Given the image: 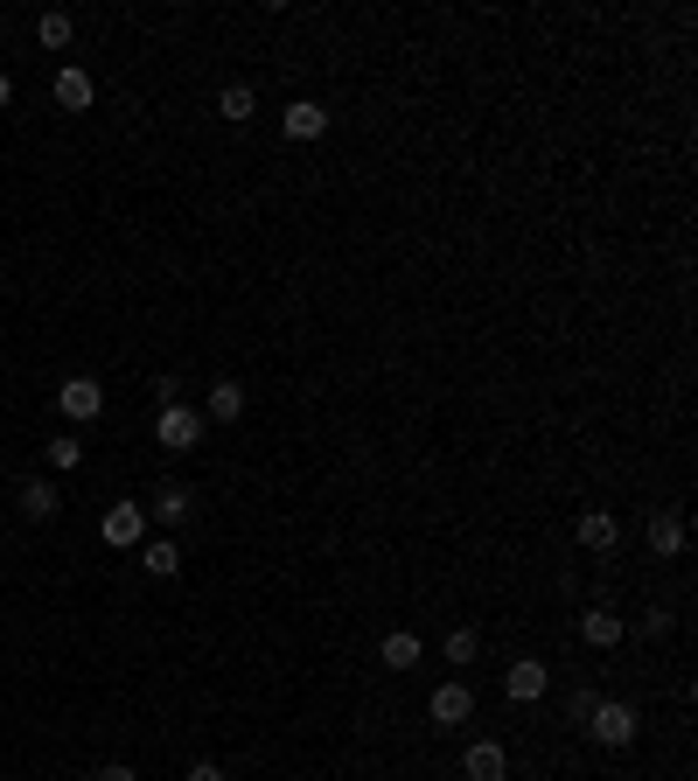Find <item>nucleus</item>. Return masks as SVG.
Wrapping results in <instances>:
<instances>
[{
    "label": "nucleus",
    "instance_id": "nucleus-1",
    "mask_svg": "<svg viewBox=\"0 0 698 781\" xmlns=\"http://www.w3.org/2000/svg\"><path fill=\"white\" fill-rule=\"evenodd\" d=\"M580 733L593 740V747H608V753H622L636 733H642V719H636V705H622V698H601V705L587 712V725Z\"/></svg>",
    "mask_w": 698,
    "mask_h": 781
},
{
    "label": "nucleus",
    "instance_id": "nucleus-12",
    "mask_svg": "<svg viewBox=\"0 0 698 781\" xmlns=\"http://www.w3.org/2000/svg\"><path fill=\"white\" fill-rule=\"evenodd\" d=\"M49 91H57V106H63V112H85L91 98H98L91 70H77V63H63V70H57V85H49Z\"/></svg>",
    "mask_w": 698,
    "mask_h": 781
},
{
    "label": "nucleus",
    "instance_id": "nucleus-14",
    "mask_svg": "<svg viewBox=\"0 0 698 781\" xmlns=\"http://www.w3.org/2000/svg\"><path fill=\"white\" fill-rule=\"evenodd\" d=\"M650 552L657 558H685V510H657L650 516Z\"/></svg>",
    "mask_w": 698,
    "mask_h": 781
},
{
    "label": "nucleus",
    "instance_id": "nucleus-7",
    "mask_svg": "<svg viewBox=\"0 0 698 781\" xmlns=\"http://www.w3.org/2000/svg\"><path fill=\"white\" fill-rule=\"evenodd\" d=\"M461 774H469V781H503V774H510L503 740H469V753H461Z\"/></svg>",
    "mask_w": 698,
    "mask_h": 781
},
{
    "label": "nucleus",
    "instance_id": "nucleus-25",
    "mask_svg": "<svg viewBox=\"0 0 698 781\" xmlns=\"http://www.w3.org/2000/svg\"><path fill=\"white\" fill-rule=\"evenodd\" d=\"M91 781H140V774H134V768H126V761H106V768H98Z\"/></svg>",
    "mask_w": 698,
    "mask_h": 781
},
{
    "label": "nucleus",
    "instance_id": "nucleus-8",
    "mask_svg": "<svg viewBox=\"0 0 698 781\" xmlns=\"http://www.w3.org/2000/svg\"><path fill=\"white\" fill-rule=\"evenodd\" d=\"M433 725H469L475 719V691L469 684H433Z\"/></svg>",
    "mask_w": 698,
    "mask_h": 781
},
{
    "label": "nucleus",
    "instance_id": "nucleus-26",
    "mask_svg": "<svg viewBox=\"0 0 698 781\" xmlns=\"http://www.w3.org/2000/svg\"><path fill=\"white\" fill-rule=\"evenodd\" d=\"M183 781H224V768H217V761H196V768H189Z\"/></svg>",
    "mask_w": 698,
    "mask_h": 781
},
{
    "label": "nucleus",
    "instance_id": "nucleus-22",
    "mask_svg": "<svg viewBox=\"0 0 698 781\" xmlns=\"http://www.w3.org/2000/svg\"><path fill=\"white\" fill-rule=\"evenodd\" d=\"M678 629V614H663V607H650V614H636V629L629 635H642V642H657V635H670Z\"/></svg>",
    "mask_w": 698,
    "mask_h": 781
},
{
    "label": "nucleus",
    "instance_id": "nucleus-24",
    "mask_svg": "<svg viewBox=\"0 0 698 781\" xmlns=\"http://www.w3.org/2000/svg\"><path fill=\"white\" fill-rule=\"evenodd\" d=\"M593 705H601L593 691H573V698H566V719H573V725H587V712H593Z\"/></svg>",
    "mask_w": 698,
    "mask_h": 781
},
{
    "label": "nucleus",
    "instance_id": "nucleus-2",
    "mask_svg": "<svg viewBox=\"0 0 698 781\" xmlns=\"http://www.w3.org/2000/svg\"><path fill=\"white\" fill-rule=\"evenodd\" d=\"M210 433L203 426V412L196 405H161V419H154V447H168V454H196V439Z\"/></svg>",
    "mask_w": 698,
    "mask_h": 781
},
{
    "label": "nucleus",
    "instance_id": "nucleus-19",
    "mask_svg": "<svg viewBox=\"0 0 698 781\" xmlns=\"http://www.w3.org/2000/svg\"><path fill=\"white\" fill-rule=\"evenodd\" d=\"M70 36H77V21H70L63 8H49V14H36V42H42V49H63Z\"/></svg>",
    "mask_w": 698,
    "mask_h": 781
},
{
    "label": "nucleus",
    "instance_id": "nucleus-21",
    "mask_svg": "<svg viewBox=\"0 0 698 781\" xmlns=\"http://www.w3.org/2000/svg\"><path fill=\"white\" fill-rule=\"evenodd\" d=\"M42 454H49V467H57V475H70V467L85 461V439H77V433H57V439H49Z\"/></svg>",
    "mask_w": 698,
    "mask_h": 781
},
{
    "label": "nucleus",
    "instance_id": "nucleus-5",
    "mask_svg": "<svg viewBox=\"0 0 698 781\" xmlns=\"http://www.w3.org/2000/svg\"><path fill=\"white\" fill-rule=\"evenodd\" d=\"M140 510H147V524H189V516H196V488L189 482H161Z\"/></svg>",
    "mask_w": 698,
    "mask_h": 781
},
{
    "label": "nucleus",
    "instance_id": "nucleus-9",
    "mask_svg": "<svg viewBox=\"0 0 698 781\" xmlns=\"http://www.w3.org/2000/svg\"><path fill=\"white\" fill-rule=\"evenodd\" d=\"M622 635H629V621L615 614V607H587V614H580V642H587V649H615Z\"/></svg>",
    "mask_w": 698,
    "mask_h": 781
},
{
    "label": "nucleus",
    "instance_id": "nucleus-18",
    "mask_svg": "<svg viewBox=\"0 0 698 781\" xmlns=\"http://www.w3.org/2000/svg\"><path fill=\"white\" fill-rule=\"evenodd\" d=\"M252 112H258V91H252V85H224V91H217V119H224V126H245Z\"/></svg>",
    "mask_w": 698,
    "mask_h": 781
},
{
    "label": "nucleus",
    "instance_id": "nucleus-13",
    "mask_svg": "<svg viewBox=\"0 0 698 781\" xmlns=\"http://www.w3.org/2000/svg\"><path fill=\"white\" fill-rule=\"evenodd\" d=\"M279 126H287V140H322L328 134V112L315 106V98H294V106L279 112Z\"/></svg>",
    "mask_w": 698,
    "mask_h": 781
},
{
    "label": "nucleus",
    "instance_id": "nucleus-11",
    "mask_svg": "<svg viewBox=\"0 0 698 781\" xmlns=\"http://www.w3.org/2000/svg\"><path fill=\"white\" fill-rule=\"evenodd\" d=\"M615 544H622V524H615L608 510H580V552H615Z\"/></svg>",
    "mask_w": 698,
    "mask_h": 781
},
{
    "label": "nucleus",
    "instance_id": "nucleus-17",
    "mask_svg": "<svg viewBox=\"0 0 698 781\" xmlns=\"http://www.w3.org/2000/svg\"><path fill=\"white\" fill-rule=\"evenodd\" d=\"M57 510H63V496H57V482H49V475L21 482V516H29V524H49Z\"/></svg>",
    "mask_w": 698,
    "mask_h": 781
},
{
    "label": "nucleus",
    "instance_id": "nucleus-20",
    "mask_svg": "<svg viewBox=\"0 0 698 781\" xmlns=\"http://www.w3.org/2000/svg\"><path fill=\"white\" fill-rule=\"evenodd\" d=\"M441 656H448V663H454V670H469V663H475V656H482V635H475V629H454V635H448V642H441Z\"/></svg>",
    "mask_w": 698,
    "mask_h": 781
},
{
    "label": "nucleus",
    "instance_id": "nucleus-4",
    "mask_svg": "<svg viewBox=\"0 0 698 781\" xmlns=\"http://www.w3.org/2000/svg\"><path fill=\"white\" fill-rule=\"evenodd\" d=\"M545 684H552L545 656H517V663L503 670V691H510V705H538V698H545Z\"/></svg>",
    "mask_w": 698,
    "mask_h": 781
},
{
    "label": "nucleus",
    "instance_id": "nucleus-15",
    "mask_svg": "<svg viewBox=\"0 0 698 781\" xmlns=\"http://www.w3.org/2000/svg\"><path fill=\"white\" fill-rule=\"evenodd\" d=\"M420 656H426V642L412 635V629H392V635L377 642V663L384 670H420Z\"/></svg>",
    "mask_w": 698,
    "mask_h": 781
},
{
    "label": "nucleus",
    "instance_id": "nucleus-6",
    "mask_svg": "<svg viewBox=\"0 0 698 781\" xmlns=\"http://www.w3.org/2000/svg\"><path fill=\"white\" fill-rule=\"evenodd\" d=\"M57 405H63V419L91 426L98 412H106V390H98V377H63V384H57Z\"/></svg>",
    "mask_w": 698,
    "mask_h": 781
},
{
    "label": "nucleus",
    "instance_id": "nucleus-10",
    "mask_svg": "<svg viewBox=\"0 0 698 781\" xmlns=\"http://www.w3.org/2000/svg\"><path fill=\"white\" fill-rule=\"evenodd\" d=\"M230 419H245V384L238 377L210 384V405H203V426H230Z\"/></svg>",
    "mask_w": 698,
    "mask_h": 781
},
{
    "label": "nucleus",
    "instance_id": "nucleus-27",
    "mask_svg": "<svg viewBox=\"0 0 698 781\" xmlns=\"http://www.w3.org/2000/svg\"><path fill=\"white\" fill-rule=\"evenodd\" d=\"M14 106V77H0V112H8Z\"/></svg>",
    "mask_w": 698,
    "mask_h": 781
},
{
    "label": "nucleus",
    "instance_id": "nucleus-23",
    "mask_svg": "<svg viewBox=\"0 0 698 781\" xmlns=\"http://www.w3.org/2000/svg\"><path fill=\"white\" fill-rule=\"evenodd\" d=\"M154 405H183V377H175V370L154 377Z\"/></svg>",
    "mask_w": 698,
    "mask_h": 781
},
{
    "label": "nucleus",
    "instance_id": "nucleus-3",
    "mask_svg": "<svg viewBox=\"0 0 698 781\" xmlns=\"http://www.w3.org/2000/svg\"><path fill=\"white\" fill-rule=\"evenodd\" d=\"M98 537H106L112 552H140L147 544V510L140 503H112L106 516H98Z\"/></svg>",
    "mask_w": 698,
    "mask_h": 781
},
{
    "label": "nucleus",
    "instance_id": "nucleus-16",
    "mask_svg": "<svg viewBox=\"0 0 698 781\" xmlns=\"http://www.w3.org/2000/svg\"><path fill=\"white\" fill-rule=\"evenodd\" d=\"M140 572H147V580H175V572H183V544H175V537H147L140 544Z\"/></svg>",
    "mask_w": 698,
    "mask_h": 781
}]
</instances>
